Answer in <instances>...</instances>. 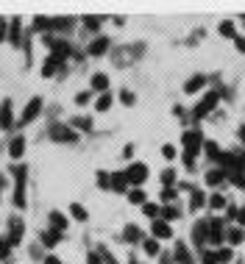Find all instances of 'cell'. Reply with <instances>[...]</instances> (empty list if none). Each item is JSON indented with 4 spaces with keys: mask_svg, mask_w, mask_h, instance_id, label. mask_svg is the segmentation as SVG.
Segmentation results:
<instances>
[{
    "mask_svg": "<svg viewBox=\"0 0 245 264\" xmlns=\"http://www.w3.org/2000/svg\"><path fill=\"white\" fill-rule=\"evenodd\" d=\"M240 170H245V156H240Z\"/></svg>",
    "mask_w": 245,
    "mask_h": 264,
    "instance_id": "52",
    "label": "cell"
},
{
    "mask_svg": "<svg viewBox=\"0 0 245 264\" xmlns=\"http://www.w3.org/2000/svg\"><path fill=\"white\" fill-rule=\"evenodd\" d=\"M203 264H217V253H203Z\"/></svg>",
    "mask_w": 245,
    "mask_h": 264,
    "instance_id": "42",
    "label": "cell"
},
{
    "mask_svg": "<svg viewBox=\"0 0 245 264\" xmlns=\"http://www.w3.org/2000/svg\"><path fill=\"white\" fill-rule=\"evenodd\" d=\"M140 236H142V231L137 228V225H126V239L128 242H140Z\"/></svg>",
    "mask_w": 245,
    "mask_h": 264,
    "instance_id": "19",
    "label": "cell"
},
{
    "mask_svg": "<svg viewBox=\"0 0 245 264\" xmlns=\"http://www.w3.org/2000/svg\"><path fill=\"white\" fill-rule=\"evenodd\" d=\"M131 264H137V262H131Z\"/></svg>",
    "mask_w": 245,
    "mask_h": 264,
    "instance_id": "54",
    "label": "cell"
},
{
    "mask_svg": "<svg viewBox=\"0 0 245 264\" xmlns=\"http://www.w3.org/2000/svg\"><path fill=\"white\" fill-rule=\"evenodd\" d=\"M126 187H128L126 170H123V173H114V175H112V189H114V192H126Z\"/></svg>",
    "mask_w": 245,
    "mask_h": 264,
    "instance_id": "10",
    "label": "cell"
},
{
    "mask_svg": "<svg viewBox=\"0 0 245 264\" xmlns=\"http://www.w3.org/2000/svg\"><path fill=\"white\" fill-rule=\"evenodd\" d=\"M95 106H98V111H106L109 106H112V97H109V95H100V97H98V103H95Z\"/></svg>",
    "mask_w": 245,
    "mask_h": 264,
    "instance_id": "29",
    "label": "cell"
},
{
    "mask_svg": "<svg viewBox=\"0 0 245 264\" xmlns=\"http://www.w3.org/2000/svg\"><path fill=\"white\" fill-rule=\"evenodd\" d=\"M84 25L89 28V31H98V28H100V20H98V17H84Z\"/></svg>",
    "mask_w": 245,
    "mask_h": 264,
    "instance_id": "34",
    "label": "cell"
},
{
    "mask_svg": "<svg viewBox=\"0 0 245 264\" xmlns=\"http://www.w3.org/2000/svg\"><path fill=\"white\" fill-rule=\"evenodd\" d=\"M59 67H62V59H59V56H50L48 62H45V67H42V75H45V78H50Z\"/></svg>",
    "mask_w": 245,
    "mask_h": 264,
    "instance_id": "12",
    "label": "cell"
},
{
    "mask_svg": "<svg viewBox=\"0 0 245 264\" xmlns=\"http://www.w3.org/2000/svg\"><path fill=\"white\" fill-rule=\"evenodd\" d=\"M22 150H25V139H22V136H14L11 142H8V153H11V159H20Z\"/></svg>",
    "mask_w": 245,
    "mask_h": 264,
    "instance_id": "9",
    "label": "cell"
},
{
    "mask_svg": "<svg viewBox=\"0 0 245 264\" xmlns=\"http://www.w3.org/2000/svg\"><path fill=\"white\" fill-rule=\"evenodd\" d=\"M220 34L223 36H229V39H237V34H234V22H220Z\"/></svg>",
    "mask_w": 245,
    "mask_h": 264,
    "instance_id": "23",
    "label": "cell"
},
{
    "mask_svg": "<svg viewBox=\"0 0 245 264\" xmlns=\"http://www.w3.org/2000/svg\"><path fill=\"white\" fill-rule=\"evenodd\" d=\"M8 256V242H0V259Z\"/></svg>",
    "mask_w": 245,
    "mask_h": 264,
    "instance_id": "47",
    "label": "cell"
},
{
    "mask_svg": "<svg viewBox=\"0 0 245 264\" xmlns=\"http://www.w3.org/2000/svg\"><path fill=\"white\" fill-rule=\"evenodd\" d=\"M217 100H220V97H217V92H209V95H206V97L201 100V103L195 106V111H192V117H195V120L206 117V114H209V111L217 106Z\"/></svg>",
    "mask_w": 245,
    "mask_h": 264,
    "instance_id": "1",
    "label": "cell"
},
{
    "mask_svg": "<svg viewBox=\"0 0 245 264\" xmlns=\"http://www.w3.org/2000/svg\"><path fill=\"white\" fill-rule=\"evenodd\" d=\"M17 34H20V20H14V22H11V42H14V45H17V39H20Z\"/></svg>",
    "mask_w": 245,
    "mask_h": 264,
    "instance_id": "38",
    "label": "cell"
},
{
    "mask_svg": "<svg viewBox=\"0 0 245 264\" xmlns=\"http://www.w3.org/2000/svg\"><path fill=\"white\" fill-rule=\"evenodd\" d=\"M142 211H145L148 217H156V214L162 211V208H159V206H154V203H145V208H142Z\"/></svg>",
    "mask_w": 245,
    "mask_h": 264,
    "instance_id": "36",
    "label": "cell"
},
{
    "mask_svg": "<svg viewBox=\"0 0 245 264\" xmlns=\"http://www.w3.org/2000/svg\"><path fill=\"white\" fill-rule=\"evenodd\" d=\"M220 239H223V222H220V220H209V242L220 245Z\"/></svg>",
    "mask_w": 245,
    "mask_h": 264,
    "instance_id": "7",
    "label": "cell"
},
{
    "mask_svg": "<svg viewBox=\"0 0 245 264\" xmlns=\"http://www.w3.org/2000/svg\"><path fill=\"white\" fill-rule=\"evenodd\" d=\"M175 259H178L181 264H187V262H189V256H187V248H184V245H178V248H175Z\"/></svg>",
    "mask_w": 245,
    "mask_h": 264,
    "instance_id": "33",
    "label": "cell"
},
{
    "mask_svg": "<svg viewBox=\"0 0 245 264\" xmlns=\"http://www.w3.org/2000/svg\"><path fill=\"white\" fill-rule=\"evenodd\" d=\"M50 139H56V142H76V131L73 128H67V125H50Z\"/></svg>",
    "mask_w": 245,
    "mask_h": 264,
    "instance_id": "2",
    "label": "cell"
},
{
    "mask_svg": "<svg viewBox=\"0 0 245 264\" xmlns=\"http://www.w3.org/2000/svg\"><path fill=\"white\" fill-rule=\"evenodd\" d=\"M231 256H234V253H231L229 248H220L217 250V262H223V264H229L231 262Z\"/></svg>",
    "mask_w": 245,
    "mask_h": 264,
    "instance_id": "28",
    "label": "cell"
},
{
    "mask_svg": "<svg viewBox=\"0 0 245 264\" xmlns=\"http://www.w3.org/2000/svg\"><path fill=\"white\" fill-rule=\"evenodd\" d=\"M203 83H206V78H203V75H195V78H189V81L184 83V92H187V95H192V92H198V89H201Z\"/></svg>",
    "mask_w": 245,
    "mask_h": 264,
    "instance_id": "15",
    "label": "cell"
},
{
    "mask_svg": "<svg viewBox=\"0 0 245 264\" xmlns=\"http://www.w3.org/2000/svg\"><path fill=\"white\" fill-rule=\"evenodd\" d=\"M229 178H231V181H234V184H240V187H243V189H245V175H243V173H240V170H231V173H229Z\"/></svg>",
    "mask_w": 245,
    "mask_h": 264,
    "instance_id": "30",
    "label": "cell"
},
{
    "mask_svg": "<svg viewBox=\"0 0 245 264\" xmlns=\"http://www.w3.org/2000/svg\"><path fill=\"white\" fill-rule=\"evenodd\" d=\"M70 22L73 20H53V25H50V28H70Z\"/></svg>",
    "mask_w": 245,
    "mask_h": 264,
    "instance_id": "43",
    "label": "cell"
},
{
    "mask_svg": "<svg viewBox=\"0 0 245 264\" xmlns=\"http://www.w3.org/2000/svg\"><path fill=\"white\" fill-rule=\"evenodd\" d=\"M14 175H17L14 203H17V206H25V195H22V187H25V167H14Z\"/></svg>",
    "mask_w": 245,
    "mask_h": 264,
    "instance_id": "5",
    "label": "cell"
},
{
    "mask_svg": "<svg viewBox=\"0 0 245 264\" xmlns=\"http://www.w3.org/2000/svg\"><path fill=\"white\" fill-rule=\"evenodd\" d=\"M240 139H243V142H245V128H240Z\"/></svg>",
    "mask_w": 245,
    "mask_h": 264,
    "instance_id": "53",
    "label": "cell"
},
{
    "mask_svg": "<svg viewBox=\"0 0 245 264\" xmlns=\"http://www.w3.org/2000/svg\"><path fill=\"white\" fill-rule=\"evenodd\" d=\"M162 214H164V222H167V220H175L178 211H175V208H162Z\"/></svg>",
    "mask_w": 245,
    "mask_h": 264,
    "instance_id": "39",
    "label": "cell"
},
{
    "mask_svg": "<svg viewBox=\"0 0 245 264\" xmlns=\"http://www.w3.org/2000/svg\"><path fill=\"white\" fill-rule=\"evenodd\" d=\"M89 264H100V256H98V253H89Z\"/></svg>",
    "mask_w": 245,
    "mask_h": 264,
    "instance_id": "48",
    "label": "cell"
},
{
    "mask_svg": "<svg viewBox=\"0 0 245 264\" xmlns=\"http://www.w3.org/2000/svg\"><path fill=\"white\" fill-rule=\"evenodd\" d=\"M181 142H184V147H187V153L195 156V153L201 150V145H203V136H201V131H184Z\"/></svg>",
    "mask_w": 245,
    "mask_h": 264,
    "instance_id": "3",
    "label": "cell"
},
{
    "mask_svg": "<svg viewBox=\"0 0 245 264\" xmlns=\"http://www.w3.org/2000/svg\"><path fill=\"white\" fill-rule=\"evenodd\" d=\"M56 242H59V234H56V231H45V234H42V245H45V248H53Z\"/></svg>",
    "mask_w": 245,
    "mask_h": 264,
    "instance_id": "20",
    "label": "cell"
},
{
    "mask_svg": "<svg viewBox=\"0 0 245 264\" xmlns=\"http://www.w3.org/2000/svg\"><path fill=\"white\" fill-rule=\"evenodd\" d=\"M45 264H62V262H59V256H48V259H45Z\"/></svg>",
    "mask_w": 245,
    "mask_h": 264,
    "instance_id": "49",
    "label": "cell"
},
{
    "mask_svg": "<svg viewBox=\"0 0 245 264\" xmlns=\"http://www.w3.org/2000/svg\"><path fill=\"white\" fill-rule=\"evenodd\" d=\"M50 222H53V228H67V217H62L59 214V211H53V214H50Z\"/></svg>",
    "mask_w": 245,
    "mask_h": 264,
    "instance_id": "22",
    "label": "cell"
},
{
    "mask_svg": "<svg viewBox=\"0 0 245 264\" xmlns=\"http://www.w3.org/2000/svg\"><path fill=\"white\" fill-rule=\"evenodd\" d=\"M8 245H20L22 239V220H11V225H8Z\"/></svg>",
    "mask_w": 245,
    "mask_h": 264,
    "instance_id": "8",
    "label": "cell"
},
{
    "mask_svg": "<svg viewBox=\"0 0 245 264\" xmlns=\"http://www.w3.org/2000/svg\"><path fill=\"white\" fill-rule=\"evenodd\" d=\"M203 200H206V198H203V192H201V189H195V192H192V198H189V206H192V208H201Z\"/></svg>",
    "mask_w": 245,
    "mask_h": 264,
    "instance_id": "24",
    "label": "cell"
},
{
    "mask_svg": "<svg viewBox=\"0 0 245 264\" xmlns=\"http://www.w3.org/2000/svg\"><path fill=\"white\" fill-rule=\"evenodd\" d=\"M126 175H128V184H134V187H140L142 181L148 178V167L145 164H131V167H126Z\"/></svg>",
    "mask_w": 245,
    "mask_h": 264,
    "instance_id": "4",
    "label": "cell"
},
{
    "mask_svg": "<svg viewBox=\"0 0 245 264\" xmlns=\"http://www.w3.org/2000/svg\"><path fill=\"white\" fill-rule=\"evenodd\" d=\"M73 125H76V128H84V131H89V128H92V120H89V117H76V120H73Z\"/></svg>",
    "mask_w": 245,
    "mask_h": 264,
    "instance_id": "27",
    "label": "cell"
},
{
    "mask_svg": "<svg viewBox=\"0 0 245 264\" xmlns=\"http://www.w3.org/2000/svg\"><path fill=\"white\" fill-rule=\"evenodd\" d=\"M98 184H100V187H112V175H106V173H98Z\"/></svg>",
    "mask_w": 245,
    "mask_h": 264,
    "instance_id": "37",
    "label": "cell"
},
{
    "mask_svg": "<svg viewBox=\"0 0 245 264\" xmlns=\"http://www.w3.org/2000/svg\"><path fill=\"white\" fill-rule=\"evenodd\" d=\"M42 111V97H34L28 106H25V111H22V117H20V125H25V123H31V120L36 117Z\"/></svg>",
    "mask_w": 245,
    "mask_h": 264,
    "instance_id": "6",
    "label": "cell"
},
{
    "mask_svg": "<svg viewBox=\"0 0 245 264\" xmlns=\"http://www.w3.org/2000/svg\"><path fill=\"white\" fill-rule=\"evenodd\" d=\"M142 248H145V253H151V256H156V253H159V242H156V239H145V242H142Z\"/></svg>",
    "mask_w": 245,
    "mask_h": 264,
    "instance_id": "25",
    "label": "cell"
},
{
    "mask_svg": "<svg viewBox=\"0 0 245 264\" xmlns=\"http://www.w3.org/2000/svg\"><path fill=\"white\" fill-rule=\"evenodd\" d=\"M128 200L131 203H145V192H142V189H134V192L128 195Z\"/></svg>",
    "mask_w": 245,
    "mask_h": 264,
    "instance_id": "31",
    "label": "cell"
},
{
    "mask_svg": "<svg viewBox=\"0 0 245 264\" xmlns=\"http://www.w3.org/2000/svg\"><path fill=\"white\" fill-rule=\"evenodd\" d=\"M209 206H212V208H223V206H226L223 195H212V198H209Z\"/></svg>",
    "mask_w": 245,
    "mask_h": 264,
    "instance_id": "32",
    "label": "cell"
},
{
    "mask_svg": "<svg viewBox=\"0 0 245 264\" xmlns=\"http://www.w3.org/2000/svg\"><path fill=\"white\" fill-rule=\"evenodd\" d=\"M237 220H240V222H243V225H245V208H240V211H237Z\"/></svg>",
    "mask_w": 245,
    "mask_h": 264,
    "instance_id": "50",
    "label": "cell"
},
{
    "mask_svg": "<svg viewBox=\"0 0 245 264\" xmlns=\"http://www.w3.org/2000/svg\"><path fill=\"white\" fill-rule=\"evenodd\" d=\"M229 242H231V245H240V242H245V234H243V228H231V231H229Z\"/></svg>",
    "mask_w": 245,
    "mask_h": 264,
    "instance_id": "21",
    "label": "cell"
},
{
    "mask_svg": "<svg viewBox=\"0 0 245 264\" xmlns=\"http://www.w3.org/2000/svg\"><path fill=\"white\" fill-rule=\"evenodd\" d=\"M203 145H206V153H209L212 159H217V156H220V147H217L215 142H203Z\"/></svg>",
    "mask_w": 245,
    "mask_h": 264,
    "instance_id": "35",
    "label": "cell"
},
{
    "mask_svg": "<svg viewBox=\"0 0 245 264\" xmlns=\"http://www.w3.org/2000/svg\"><path fill=\"white\" fill-rule=\"evenodd\" d=\"M223 178H226L223 170H209V173H206V184H209V187H217Z\"/></svg>",
    "mask_w": 245,
    "mask_h": 264,
    "instance_id": "18",
    "label": "cell"
},
{
    "mask_svg": "<svg viewBox=\"0 0 245 264\" xmlns=\"http://www.w3.org/2000/svg\"><path fill=\"white\" fill-rule=\"evenodd\" d=\"M109 50V39H103V36H98V39L89 45V56H100V53H106Z\"/></svg>",
    "mask_w": 245,
    "mask_h": 264,
    "instance_id": "14",
    "label": "cell"
},
{
    "mask_svg": "<svg viewBox=\"0 0 245 264\" xmlns=\"http://www.w3.org/2000/svg\"><path fill=\"white\" fill-rule=\"evenodd\" d=\"M76 103H81V106H84V103H89V95H86V92H81V95L76 97Z\"/></svg>",
    "mask_w": 245,
    "mask_h": 264,
    "instance_id": "46",
    "label": "cell"
},
{
    "mask_svg": "<svg viewBox=\"0 0 245 264\" xmlns=\"http://www.w3.org/2000/svg\"><path fill=\"white\" fill-rule=\"evenodd\" d=\"M162 153H164V159H175V147H170V145L162 147Z\"/></svg>",
    "mask_w": 245,
    "mask_h": 264,
    "instance_id": "41",
    "label": "cell"
},
{
    "mask_svg": "<svg viewBox=\"0 0 245 264\" xmlns=\"http://www.w3.org/2000/svg\"><path fill=\"white\" fill-rule=\"evenodd\" d=\"M92 89H98L106 95V89H109V78L103 75V72H98V75H92Z\"/></svg>",
    "mask_w": 245,
    "mask_h": 264,
    "instance_id": "17",
    "label": "cell"
},
{
    "mask_svg": "<svg viewBox=\"0 0 245 264\" xmlns=\"http://www.w3.org/2000/svg\"><path fill=\"white\" fill-rule=\"evenodd\" d=\"M0 125H3V128H11V125H14V120H11V103H3L0 106Z\"/></svg>",
    "mask_w": 245,
    "mask_h": 264,
    "instance_id": "11",
    "label": "cell"
},
{
    "mask_svg": "<svg viewBox=\"0 0 245 264\" xmlns=\"http://www.w3.org/2000/svg\"><path fill=\"white\" fill-rule=\"evenodd\" d=\"M234 42H237V50H245V39H240V36H237Z\"/></svg>",
    "mask_w": 245,
    "mask_h": 264,
    "instance_id": "51",
    "label": "cell"
},
{
    "mask_svg": "<svg viewBox=\"0 0 245 264\" xmlns=\"http://www.w3.org/2000/svg\"><path fill=\"white\" fill-rule=\"evenodd\" d=\"M120 100H123V103H126V106H131V103H134V95H131V92H126V89H123V95H120Z\"/></svg>",
    "mask_w": 245,
    "mask_h": 264,
    "instance_id": "40",
    "label": "cell"
},
{
    "mask_svg": "<svg viewBox=\"0 0 245 264\" xmlns=\"http://www.w3.org/2000/svg\"><path fill=\"white\" fill-rule=\"evenodd\" d=\"M162 181H164V184H173V181H175V173H173V170H167V173L162 175Z\"/></svg>",
    "mask_w": 245,
    "mask_h": 264,
    "instance_id": "44",
    "label": "cell"
},
{
    "mask_svg": "<svg viewBox=\"0 0 245 264\" xmlns=\"http://www.w3.org/2000/svg\"><path fill=\"white\" fill-rule=\"evenodd\" d=\"M175 198V189H164V192H162V200H173Z\"/></svg>",
    "mask_w": 245,
    "mask_h": 264,
    "instance_id": "45",
    "label": "cell"
},
{
    "mask_svg": "<svg viewBox=\"0 0 245 264\" xmlns=\"http://www.w3.org/2000/svg\"><path fill=\"white\" fill-rule=\"evenodd\" d=\"M170 234H173V231H170V225L164 220H156L154 222V236H156V239H167Z\"/></svg>",
    "mask_w": 245,
    "mask_h": 264,
    "instance_id": "13",
    "label": "cell"
},
{
    "mask_svg": "<svg viewBox=\"0 0 245 264\" xmlns=\"http://www.w3.org/2000/svg\"><path fill=\"white\" fill-rule=\"evenodd\" d=\"M206 231H209V220H206V222H198V225H195V242H198V245H203L206 239H209V234H206Z\"/></svg>",
    "mask_w": 245,
    "mask_h": 264,
    "instance_id": "16",
    "label": "cell"
},
{
    "mask_svg": "<svg viewBox=\"0 0 245 264\" xmlns=\"http://www.w3.org/2000/svg\"><path fill=\"white\" fill-rule=\"evenodd\" d=\"M70 211H73V217H76V220H81V222L86 220V211H84V206H78V203H73V206H70Z\"/></svg>",
    "mask_w": 245,
    "mask_h": 264,
    "instance_id": "26",
    "label": "cell"
}]
</instances>
